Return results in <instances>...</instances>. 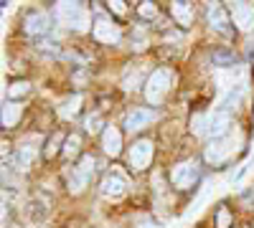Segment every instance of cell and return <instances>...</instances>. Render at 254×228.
Listing matches in <instances>:
<instances>
[{"instance_id": "obj_1", "label": "cell", "mask_w": 254, "mask_h": 228, "mask_svg": "<svg viewBox=\"0 0 254 228\" xmlns=\"http://www.w3.org/2000/svg\"><path fill=\"white\" fill-rule=\"evenodd\" d=\"M56 18L61 20L64 26H69L74 31H87L92 18H89V10L84 8L81 3H56Z\"/></svg>"}, {"instance_id": "obj_2", "label": "cell", "mask_w": 254, "mask_h": 228, "mask_svg": "<svg viewBox=\"0 0 254 228\" xmlns=\"http://www.w3.org/2000/svg\"><path fill=\"white\" fill-rule=\"evenodd\" d=\"M171 79H173V74L168 69H158V71H153L150 76H147V81H145V99L150 101L153 107L165 99L168 89H171Z\"/></svg>"}, {"instance_id": "obj_3", "label": "cell", "mask_w": 254, "mask_h": 228, "mask_svg": "<svg viewBox=\"0 0 254 228\" xmlns=\"http://www.w3.org/2000/svg\"><path fill=\"white\" fill-rule=\"evenodd\" d=\"M196 180H198V165L193 160H186V162L176 165L173 173H171V182L176 185V188H181V190H188Z\"/></svg>"}, {"instance_id": "obj_4", "label": "cell", "mask_w": 254, "mask_h": 228, "mask_svg": "<svg viewBox=\"0 0 254 228\" xmlns=\"http://www.w3.org/2000/svg\"><path fill=\"white\" fill-rule=\"evenodd\" d=\"M153 160V142L150 139H137L132 147H130V155H127V162L130 168L137 173V170H145Z\"/></svg>"}, {"instance_id": "obj_5", "label": "cell", "mask_w": 254, "mask_h": 228, "mask_svg": "<svg viewBox=\"0 0 254 228\" xmlns=\"http://www.w3.org/2000/svg\"><path fill=\"white\" fill-rule=\"evenodd\" d=\"M231 20L239 31H252L254 28V8L249 3H234L231 5Z\"/></svg>"}, {"instance_id": "obj_6", "label": "cell", "mask_w": 254, "mask_h": 228, "mask_svg": "<svg viewBox=\"0 0 254 228\" xmlns=\"http://www.w3.org/2000/svg\"><path fill=\"white\" fill-rule=\"evenodd\" d=\"M94 38L99 41V44H107V46H112V44H117V41L122 38V33H120V28L112 23V20H104V18H99L97 23H94Z\"/></svg>"}, {"instance_id": "obj_7", "label": "cell", "mask_w": 254, "mask_h": 228, "mask_svg": "<svg viewBox=\"0 0 254 228\" xmlns=\"http://www.w3.org/2000/svg\"><path fill=\"white\" fill-rule=\"evenodd\" d=\"M229 124H231V119H229V112H226V109H221V112H216V114H208L206 135H208V137H214V139H219L221 135H226Z\"/></svg>"}, {"instance_id": "obj_8", "label": "cell", "mask_w": 254, "mask_h": 228, "mask_svg": "<svg viewBox=\"0 0 254 228\" xmlns=\"http://www.w3.org/2000/svg\"><path fill=\"white\" fill-rule=\"evenodd\" d=\"M125 188H127V182H125V178H122V175L110 173L107 178L102 180V195H104V198L117 200V198H122V195H125Z\"/></svg>"}, {"instance_id": "obj_9", "label": "cell", "mask_w": 254, "mask_h": 228, "mask_svg": "<svg viewBox=\"0 0 254 228\" xmlns=\"http://www.w3.org/2000/svg\"><path fill=\"white\" fill-rule=\"evenodd\" d=\"M229 152H231V139H216L206 147V160L211 165H221L229 157Z\"/></svg>"}, {"instance_id": "obj_10", "label": "cell", "mask_w": 254, "mask_h": 228, "mask_svg": "<svg viewBox=\"0 0 254 228\" xmlns=\"http://www.w3.org/2000/svg\"><path fill=\"white\" fill-rule=\"evenodd\" d=\"M153 119H155V112H150V109H132L130 114H127V119H125V127L130 132H137V130L147 127Z\"/></svg>"}, {"instance_id": "obj_11", "label": "cell", "mask_w": 254, "mask_h": 228, "mask_svg": "<svg viewBox=\"0 0 254 228\" xmlns=\"http://www.w3.org/2000/svg\"><path fill=\"white\" fill-rule=\"evenodd\" d=\"M102 147H104V152L112 155V157H117L122 152V135H120L117 127H107L102 132Z\"/></svg>"}, {"instance_id": "obj_12", "label": "cell", "mask_w": 254, "mask_h": 228, "mask_svg": "<svg viewBox=\"0 0 254 228\" xmlns=\"http://www.w3.org/2000/svg\"><path fill=\"white\" fill-rule=\"evenodd\" d=\"M49 26H51V18H49L46 13H31V15L26 18V31H28L31 36H41V33H46V31H49Z\"/></svg>"}, {"instance_id": "obj_13", "label": "cell", "mask_w": 254, "mask_h": 228, "mask_svg": "<svg viewBox=\"0 0 254 228\" xmlns=\"http://www.w3.org/2000/svg\"><path fill=\"white\" fill-rule=\"evenodd\" d=\"M208 23L214 26L216 31H226L229 15H226V10H224L219 3H211V5H208Z\"/></svg>"}, {"instance_id": "obj_14", "label": "cell", "mask_w": 254, "mask_h": 228, "mask_svg": "<svg viewBox=\"0 0 254 228\" xmlns=\"http://www.w3.org/2000/svg\"><path fill=\"white\" fill-rule=\"evenodd\" d=\"M18 119H20V104L8 101V104L3 107V127H15Z\"/></svg>"}, {"instance_id": "obj_15", "label": "cell", "mask_w": 254, "mask_h": 228, "mask_svg": "<svg viewBox=\"0 0 254 228\" xmlns=\"http://www.w3.org/2000/svg\"><path fill=\"white\" fill-rule=\"evenodd\" d=\"M171 13H173V18L181 20V26H188L190 18H193V13H190V5H188V3H173V5H171Z\"/></svg>"}, {"instance_id": "obj_16", "label": "cell", "mask_w": 254, "mask_h": 228, "mask_svg": "<svg viewBox=\"0 0 254 228\" xmlns=\"http://www.w3.org/2000/svg\"><path fill=\"white\" fill-rule=\"evenodd\" d=\"M79 104H81V96H79V94H74V96H71V99L66 101V104L61 107V117H64V119L74 117V114L79 112Z\"/></svg>"}, {"instance_id": "obj_17", "label": "cell", "mask_w": 254, "mask_h": 228, "mask_svg": "<svg viewBox=\"0 0 254 228\" xmlns=\"http://www.w3.org/2000/svg\"><path fill=\"white\" fill-rule=\"evenodd\" d=\"M33 160H36V150L33 147H20L18 155H15V162L20 165V168H28Z\"/></svg>"}, {"instance_id": "obj_18", "label": "cell", "mask_w": 254, "mask_h": 228, "mask_svg": "<svg viewBox=\"0 0 254 228\" xmlns=\"http://www.w3.org/2000/svg\"><path fill=\"white\" fill-rule=\"evenodd\" d=\"M87 182H89L87 178H84L79 170H74V173H71V178H69V190H74V193H81L84 188H87Z\"/></svg>"}, {"instance_id": "obj_19", "label": "cell", "mask_w": 254, "mask_h": 228, "mask_svg": "<svg viewBox=\"0 0 254 228\" xmlns=\"http://www.w3.org/2000/svg\"><path fill=\"white\" fill-rule=\"evenodd\" d=\"M94 165H97V162H94V157H92V155H84V157H81V162H79V168H76V170H79V173H81L84 178H87V180H89V178L94 175Z\"/></svg>"}, {"instance_id": "obj_20", "label": "cell", "mask_w": 254, "mask_h": 228, "mask_svg": "<svg viewBox=\"0 0 254 228\" xmlns=\"http://www.w3.org/2000/svg\"><path fill=\"white\" fill-rule=\"evenodd\" d=\"M79 147H81L79 135H71V137H66V142H64V155H66V157H74V155L79 152Z\"/></svg>"}, {"instance_id": "obj_21", "label": "cell", "mask_w": 254, "mask_h": 228, "mask_svg": "<svg viewBox=\"0 0 254 228\" xmlns=\"http://www.w3.org/2000/svg\"><path fill=\"white\" fill-rule=\"evenodd\" d=\"M28 91H31V84H26V81H15V84L8 87V96H10V99L23 96V94H28Z\"/></svg>"}, {"instance_id": "obj_22", "label": "cell", "mask_w": 254, "mask_h": 228, "mask_svg": "<svg viewBox=\"0 0 254 228\" xmlns=\"http://www.w3.org/2000/svg\"><path fill=\"white\" fill-rule=\"evenodd\" d=\"M206 122H208V114H196L190 119V130L193 135H206Z\"/></svg>"}, {"instance_id": "obj_23", "label": "cell", "mask_w": 254, "mask_h": 228, "mask_svg": "<svg viewBox=\"0 0 254 228\" xmlns=\"http://www.w3.org/2000/svg\"><path fill=\"white\" fill-rule=\"evenodd\" d=\"M84 127H87V132H99V127H102V117L99 114H92V117H87V122H84Z\"/></svg>"}, {"instance_id": "obj_24", "label": "cell", "mask_w": 254, "mask_h": 228, "mask_svg": "<svg viewBox=\"0 0 254 228\" xmlns=\"http://www.w3.org/2000/svg\"><path fill=\"white\" fill-rule=\"evenodd\" d=\"M140 15L142 18H155L158 15V8L153 3H140Z\"/></svg>"}, {"instance_id": "obj_25", "label": "cell", "mask_w": 254, "mask_h": 228, "mask_svg": "<svg viewBox=\"0 0 254 228\" xmlns=\"http://www.w3.org/2000/svg\"><path fill=\"white\" fill-rule=\"evenodd\" d=\"M216 223H219V228H229V226H231V213H229L226 208H221L219 216H216Z\"/></svg>"}, {"instance_id": "obj_26", "label": "cell", "mask_w": 254, "mask_h": 228, "mask_svg": "<svg viewBox=\"0 0 254 228\" xmlns=\"http://www.w3.org/2000/svg\"><path fill=\"white\" fill-rule=\"evenodd\" d=\"M107 5H110V10H115L117 15H125V13H127V5L122 3V0H112V3H107Z\"/></svg>"}, {"instance_id": "obj_27", "label": "cell", "mask_w": 254, "mask_h": 228, "mask_svg": "<svg viewBox=\"0 0 254 228\" xmlns=\"http://www.w3.org/2000/svg\"><path fill=\"white\" fill-rule=\"evenodd\" d=\"M59 142H61V135H56L51 142H49V147H46V155L51 157V155H56V150H59Z\"/></svg>"}]
</instances>
